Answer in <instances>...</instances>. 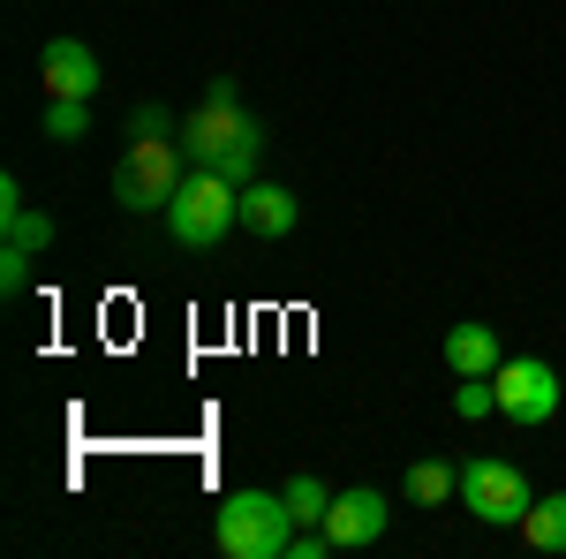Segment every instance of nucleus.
<instances>
[{
  "label": "nucleus",
  "mask_w": 566,
  "mask_h": 559,
  "mask_svg": "<svg viewBox=\"0 0 566 559\" xmlns=\"http://www.w3.org/2000/svg\"><path fill=\"white\" fill-rule=\"evenodd\" d=\"M491 408H499V386H491V379H461V386H453V416H461V424H476Z\"/></svg>",
  "instance_id": "dca6fc26"
},
{
  "label": "nucleus",
  "mask_w": 566,
  "mask_h": 559,
  "mask_svg": "<svg viewBox=\"0 0 566 559\" xmlns=\"http://www.w3.org/2000/svg\"><path fill=\"white\" fill-rule=\"evenodd\" d=\"M461 507L491 529H522L528 515V476L506 462V454H476V462H461V491H453Z\"/></svg>",
  "instance_id": "39448f33"
},
{
  "label": "nucleus",
  "mask_w": 566,
  "mask_h": 559,
  "mask_svg": "<svg viewBox=\"0 0 566 559\" xmlns=\"http://www.w3.org/2000/svg\"><path fill=\"white\" fill-rule=\"evenodd\" d=\"M181 152H189V167H212L227 174V182H250L264 159V130L234 106V84L219 76L212 91H205V106L181 122Z\"/></svg>",
  "instance_id": "f257e3e1"
},
{
  "label": "nucleus",
  "mask_w": 566,
  "mask_h": 559,
  "mask_svg": "<svg viewBox=\"0 0 566 559\" xmlns=\"http://www.w3.org/2000/svg\"><path fill=\"white\" fill-rule=\"evenodd\" d=\"M522 545H528V552H566V491H552V499H528Z\"/></svg>",
  "instance_id": "9b49d317"
},
{
  "label": "nucleus",
  "mask_w": 566,
  "mask_h": 559,
  "mask_svg": "<svg viewBox=\"0 0 566 559\" xmlns=\"http://www.w3.org/2000/svg\"><path fill=\"white\" fill-rule=\"evenodd\" d=\"M491 386H499V416H514V424H552V416H559V371H552L544 355L499 363Z\"/></svg>",
  "instance_id": "423d86ee"
},
{
  "label": "nucleus",
  "mask_w": 566,
  "mask_h": 559,
  "mask_svg": "<svg viewBox=\"0 0 566 559\" xmlns=\"http://www.w3.org/2000/svg\"><path fill=\"white\" fill-rule=\"evenodd\" d=\"M91 130V99H45V136L53 144H76Z\"/></svg>",
  "instance_id": "2eb2a0df"
},
{
  "label": "nucleus",
  "mask_w": 566,
  "mask_h": 559,
  "mask_svg": "<svg viewBox=\"0 0 566 559\" xmlns=\"http://www.w3.org/2000/svg\"><path fill=\"white\" fill-rule=\"evenodd\" d=\"M303 205L280 189V182H242V227L250 235H295Z\"/></svg>",
  "instance_id": "1a4fd4ad"
},
{
  "label": "nucleus",
  "mask_w": 566,
  "mask_h": 559,
  "mask_svg": "<svg viewBox=\"0 0 566 559\" xmlns=\"http://www.w3.org/2000/svg\"><path fill=\"white\" fill-rule=\"evenodd\" d=\"M8 219V242H15V250H53V213H31V205H15V213H0Z\"/></svg>",
  "instance_id": "4468645a"
},
{
  "label": "nucleus",
  "mask_w": 566,
  "mask_h": 559,
  "mask_svg": "<svg viewBox=\"0 0 566 559\" xmlns=\"http://www.w3.org/2000/svg\"><path fill=\"white\" fill-rule=\"evenodd\" d=\"M39 84H45V99H91V91L106 84V69H98V53L84 39H45Z\"/></svg>",
  "instance_id": "0eeeda50"
},
{
  "label": "nucleus",
  "mask_w": 566,
  "mask_h": 559,
  "mask_svg": "<svg viewBox=\"0 0 566 559\" xmlns=\"http://www.w3.org/2000/svg\"><path fill=\"white\" fill-rule=\"evenodd\" d=\"M295 507H287V491H227V507H219L212 537L227 559H287L295 545Z\"/></svg>",
  "instance_id": "f03ea898"
},
{
  "label": "nucleus",
  "mask_w": 566,
  "mask_h": 559,
  "mask_svg": "<svg viewBox=\"0 0 566 559\" xmlns=\"http://www.w3.org/2000/svg\"><path fill=\"white\" fill-rule=\"evenodd\" d=\"M31 272H39V250H15V242H8V250H0V296H23Z\"/></svg>",
  "instance_id": "f3484780"
},
{
  "label": "nucleus",
  "mask_w": 566,
  "mask_h": 559,
  "mask_svg": "<svg viewBox=\"0 0 566 559\" xmlns=\"http://www.w3.org/2000/svg\"><path fill=\"white\" fill-rule=\"evenodd\" d=\"M287 507H295V521H303V529H325V515H333V491H325L317 476H287Z\"/></svg>",
  "instance_id": "ddd939ff"
},
{
  "label": "nucleus",
  "mask_w": 566,
  "mask_h": 559,
  "mask_svg": "<svg viewBox=\"0 0 566 559\" xmlns=\"http://www.w3.org/2000/svg\"><path fill=\"white\" fill-rule=\"evenodd\" d=\"M400 491H408V507H446V499L461 491V469H453V462H416Z\"/></svg>",
  "instance_id": "f8f14e48"
},
{
  "label": "nucleus",
  "mask_w": 566,
  "mask_h": 559,
  "mask_svg": "<svg viewBox=\"0 0 566 559\" xmlns=\"http://www.w3.org/2000/svg\"><path fill=\"white\" fill-rule=\"evenodd\" d=\"M227 227H242V182H227L212 167H189V182L167 205V235L181 250H212V242H227Z\"/></svg>",
  "instance_id": "7ed1b4c3"
},
{
  "label": "nucleus",
  "mask_w": 566,
  "mask_h": 559,
  "mask_svg": "<svg viewBox=\"0 0 566 559\" xmlns=\"http://www.w3.org/2000/svg\"><path fill=\"white\" fill-rule=\"evenodd\" d=\"M499 363H506V355H499V333H491V325H453V333H446V371H453V379H491Z\"/></svg>",
  "instance_id": "9d476101"
},
{
  "label": "nucleus",
  "mask_w": 566,
  "mask_h": 559,
  "mask_svg": "<svg viewBox=\"0 0 566 559\" xmlns=\"http://www.w3.org/2000/svg\"><path fill=\"white\" fill-rule=\"evenodd\" d=\"M129 136H181V130L167 122V106H136V114H129Z\"/></svg>",
  "instance_id": "a211bd4d"
},
{
  "label": "nucleus",
  "mask_w": 566,
  "mask_h": 559,
  "mask_svg": "<svg viewBox=\"0 0 566 559\" xmlns=\"http://www.w3.org/2000/svg\"><path fill=\"white\" fill-rule=\"evenodd\" d=\"M189 182V152H181V136H129V152H122V167H114V205H129V213H167L175 205V189Z\"/></svg>",
  "instance_id": "20e7f679"
},
{
  "label": "nucleus",
  "mask_w": 566,
  "mask_h": 559,
  "mask_svg": "<svg viewBox=\"0 0 566 559\" xmlns=\"http://www.w3.org/2000/svg\"><path fill=\"white\" fill-rule=\"evenodd\" d=\"M386 491H370V484H355V491H333V515H325V529H333V545L340 552H355V545H378L386 537Z\"/></svg>",
  "instance_id": "6e6552de"
}]
</instances>
